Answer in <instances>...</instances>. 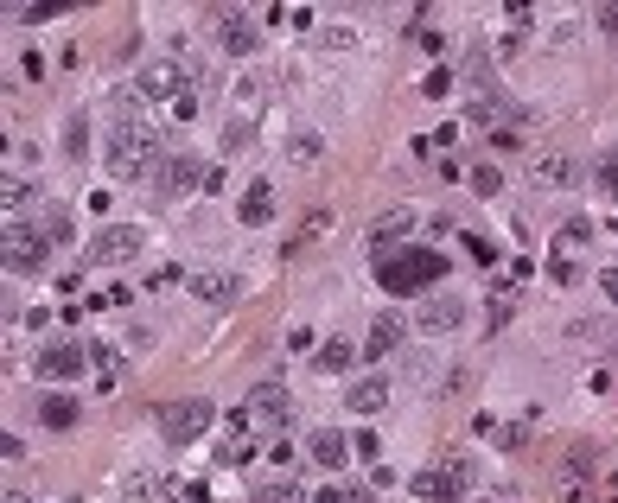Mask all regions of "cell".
<instances>
[{
  "instance_id": "cell-1",
  "label": "cell",
  "mask_w": 618,
  "mask_h": 503,
  "mask_svg": "<svg viewBox=\"0 0 618 503\" xmlns=\"http://www.w3.org/2000/svg\"><path fill=\"white\" fill-rule=\"evenodd\" d=\"M102 166H109V179H147V172L160 166V134H153L147 121H109Z\"/></svg>"
},
{
  "instance_id": "cell-2",
  "label": "cell",
  "mask_w": 618,
  "mask_h": 503,
  "mask_svg": "<svg viewBox=\"0 0 618 503\" xmlns=\"http://www.w3.org/2000/svg\"><path fill=\"white\" fill-rule=\"evenodd\" d=\"M446 274V255L434 249H408V255H376V281L389 293H415V287H434Z\"/></svg>"
},
{
  "instance_id": "cell-3",
  "label": "cell",
  "mask_w": 618,
  "mask_h": 503,
  "mask_svg": "<svg viewBox=\"0 0 618 503\" xmlns=\"http://www.w3.org/2000/svg\"><path fill=\"white\" fill-rule=\"evenodd\" d=\"M408 491H415L421 503H453V497H466V491H472V459H440V465H427V472L408 478Z\"/></svg>"
},
{
  "instance_id": "cell-4",
  "label": "cell",
  "mask_w": 618,
  "mask_h": 503,
  "mask_svg": "<svg viewBox=\"0 0 618 503\" xmlns=\"http://www.w3.org/2000/svg\"><path fill=\"white\" fill-rule=\"evenodd\" d=\"M204 172H211V166H204L198 153H166V160L147 172V185H153V198L166 204V198H185L192 185H204Z\"/></svg>"
},
{
  "instance_id": "cell-5",
  "label": "cell",
  "mask_w": 618,
  "mask_h": 503,
  "mask_svg": "<svg viewBox=\"0 0 618 503\" xmlns=\"http://www.w3.org/2000/svg\"><path fill=\"white\" fill-rule=\"evenodd\" d=\"M45 249H51V236L39 230V223H13L0 262H7V274H45V262H51Z\"/></svg>"
},
{
  "instance_id": "cell-6",
  "label": "cell",
  "mask_w": 618,
  "mask_h": 503,
  "mask_svg": "<svg viewBox=\"0 0 618 503\" xmlns=\"http://www.w3.org/2000/svg\"><path fill=\"white\" fill-rule=\"evenodd\" d=\"M141 249H147V230H141V223H102L96 242L83 249V262L102 268V262H128V255H141Z\"/></svg>"
},
{
  "instance_id": "cell-7",
  "label": "cell",
  "mask_w": 618,
  "mask_h": 503,
  "mask_svg": "<svg viewBox=\"0 0 618 503\" xmlns=\"http://www.w3.org/2000/svg\"><path fill=\"white\" fill-rule=\"evenodd\" d=\"M211 32H217V45L230 51V58H255V51H262V26H255L243 7H217Z\"/></svg>"
},
{
  "instance_id": "cell-8",
  "label": "cell",
  "mask_w": 618,
  "mask_h": 503,
  "mask_svg": "<svg viewBox=\"0 0 618 503\" xmlns=\"http://www.w3.org/2000/svg\"><path fill=\"white\" fill-rule=\"evenodd\" d=\"M83 363H90V344L64 338V344H45V351L32 357V370H39L45 383H71V376H83Z\"/></svg>"
},
{
  "instance_id": "cell-9",
  "label": "cell",
  "mask_w": 618,
  "mask_h": 503,
  "mask_svg": "<svg viewBox=\"0 0 618 503\" xmlns=\"http://www.w3.org/2000/svg\"><path fill=\"white\" fill-rule=\"evenodd\" d=\"M204 427H211V402H173V408H160V433L173 446H192Z\"/></svg>"
},
{
  "instance_id": "cell-10",
  "label": "cell",
  "mask_w": 618,
  "mask_h": 503,
  "mask_svg": "<svg viewBox=\"0 0 618 503\" xmlns=\"http://www.w3.org/2000/svg\"><path fill=\"white\" fill-rule=\"evenodd\" d=\"M185 90H192V77H185L179 64H166V58L141 71V96H147V102H179Z\"/></svg>"
},
{
  "instance_id": "cell-11",
  "label": "cell",
  "mask_w": 618,
  "mask_h": 503,
  "mask_svg": "<svg viewBox=\"0 0 618 503\" xmlns=\"http://www.w3.org/2000/svg\"><path fill=\"white\" fill-rule=\"evenodd\" d=\"M402 332H408V319H402V312H376V325L364 332V344H357V351H364V363L389 357V351L402 344Z\"/></svg>"
},
{
  "instance_id": "cell-12",
  "label": "cell",
  "mask_w": 618,
  "mask_h": 503,
  "mask_svg": "<svg viewBox=\"0 0 618 503\" xmlns=\"http://www.w3.org/2000/svg\"><path fill=\"white\" fill-rule=\"evenodd\" d=\"M185 281H192V293L204 306H230L236 293H243V281H236L230 268H198V274H185Z\"/></svg>"
},
{
  "instance_id": "cell-13",
  "label": "cell",
  "mask_w": 618,
  "mask_h": 503,
  "mask_svg": "<svg viewBox=\"0 0 618 503\" xmlns=\"http://www.w3.org/2000/svg\"><path fill=\"white\" fill-rule=\"evenodd\" d=\"M529 179H536L542 192H568V185L580 179V166L568 160V153H536V160H529Z\"/></svg>"
},
{
  "instance_id": "cell-14",
  "label": "cell",
  "mask_w": 618,
  "mask_h": 503,
  "mask_svg": "<svg viewBox=\"0 0 618 503\" xmlns=\"http://www.w3.org/2000/svg\"><path fill=\"white\" fill-rule=\"evenodd\" d=\"M466 325V300H427V306H415V332H459Z\"/></svg>"
},
{
  "instance_id": "cell-15",
  "label": "cell",
  "mask_w": 618,
  "mask_h": 503,
  "mask_svg": "<svg viewBox=\"0 0 618 503\" xmlns=\"http://www.w3.org/2000/svg\"><path fill=\"white\" fill-rule=\"evenodd\" d=\"M345 408L364 414V421H370V414H383L389 408V383H383V376H357V383L345 389Z\"/></svg>"
},
{
  "instance_id": "cell-16",
  "label": "cell",
  "mask_w": 618,
  "mask_h": 503,
  "mask_svg": "<svg viewBox=\"0 0 618 503\" xmlns=\"http://www.w3.org/2000/svg\"><path fill=\"white\" fill-rule=\"evenodd\" d=\"M306 453H313V465H325V472H338V465L351 459V440L338 427H313V446H306Z\"/></svg>"
},
{
  "instance_id": "cell-17",
  "label": "cell",
  "mask_w": 618,
  "mask_h": 503,
  "mask_svg": "<svg viewBox=\"0 0 618 503\" xmlns=\"http://www.w3.org/2000/svg\"><path fill=\"white\" fill-rule=\"evenodd\" d=\"M466 121H472V128H485V134H504V128H510V102L472 96V102H466Z\"/></svg>"
},
{
  "instance_id": "cell-18",
  "label": "cell",
  "mask_w": 618,
  "mask_h": 503,
  "mask_svg": "<svg viewBox=\"0 0 618 503\" xmlns=\"http://www.w3.org/2000/svg\"><path fill=\"white\" fill-rule=\"evenodd\" d=\"M64 160H71V166L90 160V109H77L71 121H64Z\"/></svg>"
},
{
  "instance_id": "cell-19",
  "label": "cell",
  "mask_w": 618,
  "mask_h": 503,
  "mask_svg": "<svg viewBox=\"0 0 618 503\" xmlns=\"http://www.w3.org/2000/svg\"><path fill=\"white\" fill-rule=\"evenodd\" d=\"M236 217H243V223H268V217H274V185L255 179L249 192H243V204H236Z\"/></svg>"
},
{
  "instance_id": "cell-20",
  "label": "cell",
  "mask_w": 618,
  "mask_h": 503,
  "mask_svg": "<svg viewBox=\"0 0 618 503\" xmlns=\"http://www.w3.org/2000/svg\"><path fill=\"white\" fill-rule=\"evenodd\" d=\"M357 357H364V351H357L351 338H332V344H319V370H325V376H345V370H357Z\"/></svg>"
},
{
  "instance_id": "cell-21",
  "label": "cell",
  "mask_w": 618,
  "mask_h": 503,
  "mask_svg": "<svg viewBox=\"0 0 618 503\" xmlns=\"http://www.w3.org/2000/svg\"><path fill=\"white\" fill-rule=\"evenodd\" d=\"M408 230H415V211H383L370 223V249H389V242L408 236Z\"/></svg>"
},
{
  "instance_id": "cell-22",
  "label": "cell",
  "mask_w": 618,
  "mask_h": 503,
  "mask_svg": "<svg viewBox=\"0 0 618 503\" xmlns=\"http://www.w3.org/2000/svg\"><path fill=\"white\" fill-rule=\"evenodd\" d=\"M249 408H255V414H268V421H287V408H294V402H287V389H281V383H255Z\"/></svg>"
},
{
  "instance_id": "cell-23",
  "label": "cell",
  "mask_w": 618,
  "mask_h": 503,
  "mask_svg": "<svg viewBox=\"0 0 618 503\" xmlns=\"http://www.w3.org/2000/svg\"><path fill=\"white\" fill-rule=\"evenodd\" d=\"M325 153V141H319V128H300V134H287V160L294 166H313Z\"/></svg>"
},
{
  "instance_id": "cell-24",
  "label": "cell",
  "mask_w": 618,
  "mask_h": 503,
  "mask_svg": "<svg viewBox=\"0 0 618 503\" xmlns=\"http://www.w3.org/2000/svg\"><path fill=\"white\" fill-rule=\"evenodd\" d=\"M255 134H262V121H230V128H223V153H230V160H236V153H249Z\"/></svg>"
},
{
  "instance_id": "cell-25",
  "label": "cell",
  "mask_w": 618,
  "mask_h": 503,
  "mask_svg": "<svg viewBox=\"0 0 618 503\" xmlns=\"http://www.w3.org/2000/svg\"><path fill=\"white\" fill-rule=\"evenodd\" d=\"M39 421L45 427H77V402L71 395H51V402H39Z\"/></svg>"
},
{
  "instance_id": "cell-26",
  "label": "cell",
  "mask_w": 618,
  "mask_h": 503,
  "mask_svg": "<svg viewBox=\"0 0 618 503\" xmlns=\"http://www.w3.org/2000/svg\"><path fill=\"white\" fill-rule=\"evenodd\" d=\"M39 230H45L51 242H71V236H77V217H71V211H64V204H51V211L39 217Z\"/></svg>"
},
{
  "instance_id": "cell-27",
  "label": "cell",
  "mask_w": 618,
  "mask_h": 503,
  "mask_svg": "<svg viewBox=\"0 0 618 503\" xmlns=\"http://www.w3.org/2000/svg\"><path fill=\"white\" fill-rule=\"evenodd\" d=\"M255 503H306V497H300V484H294V478H268L262 491H255Z\"/></svg>"
},
{
  "instance_id": "cell-28",
  "label": "cell",
  "mask_w": 618,
  "mask_h": 503,
  "mask_svg": "<svg viewBox=\"0 0 618 503\" xmlns=\"http://www.w3.org/2000/svg\"><path fill=\"white\" fill-rule=\"evenodd\" d=\"M599 192H606V198H618V147H606V153H599Z\"/></svg>"
},
{
  "instance_id": "cell-29",
  "label": "cell",
  "mask_w": 618,
  "mask_h": 503,
  "mask_svg": "<svg viewBox=\"0 0 618 503\" xmlns=\"http://www.w3.org/2000/svg\"><path fill=\"white\" fill-rule=\"evenodd\" d=\"M472 192H478V198H497V192H504V172H497V166H478V172H472Z\"/></svg>"
},
{
  "instance_id": "cell-30",
  "label": "cell",
  "mask_w": 618,
  "mask_h": 503,
  "mask_svg": "<svg viewBox=\"0 0 618 503\" xmlns=\"http://www.w3.org/2000/svg\"><path fill=\"white\" fill-rule=\"evenodd\" d=\"M249 453H255L249 440H223V446H217V465H243Z\"/></svg>"
},
{
  "instance_id": "cell-31",
  "label": "cell",
  "mask_w": 618,
  "mask_h": 503,
  "mask_svg": "<svg viewBox=\"0 0 618 503\" xmlns=\"http://www.w3.org/2000/svg\"><path fill=\"white\" fill-rule=\"evenodd\" d=\"M446 90H453V71H427V83H421V96H427V102H440Z\"/></svg>"
},
{
  "instance_id": "cell-32",
  "label": "cell",
  "mask_w": 618,
  "mask_h": 503,
  "mask_svg": "<svg viewBox=\"0 0 618 503\" xmlns=\"http://www.w3.org/2000/svg\"><path fill=\"white\" fill-rule=\"evenodd\" d=\"M319 45H325V51H351L357 39H351V32H345V26H325V32H319Z\"/></svg>"
},
{
  "instance_id": "cell-33",
  "label": "cell",
  "mask_w": 618,
  "mask_h": 503,
  "mask_svg": "<svg viewBox=\"0 0 618 503\" xmlns=\"http://www.w3.org/2000/svg\"><path fill=\"white\" fill-rule=\"evenodd\" d=\"M466 255H472V262H478V268H491V262H497V249H491V242H485V236H466Z\"/></svg>"
},
{
  "instance_id": "cell-34",
  "label": "cell",
  "mask_w": 618,
  "mask_h": 503,
  "mask_svg": "<svg viewBox=\"0 0 618 503\" xmlns=\"http://www.w3.org/2000/svg\"><path fill=\"white\" fill-rule=\"evenodd\" d=\"M351 453L364 459V465H376V453H383V446H376V433H357V440H351Z\"/></svg>"
},
{
  "instance_id": "cell-35",
  "label": "cell",
  "mask_w": 618,
  "mask_h": 503,
  "mask_svg": "<svg viewBox=\"0 0 618 503\" xmlns=\"http://www.w3.org/2000/svg\"><path fill=\"white\" fill-rule=\"evenodd\" d=\"M548 274H555V281H561V287H574V281H580V268L568 262V255H555V262H548Z\"/></svg>"
},
{
  "instance_id": "cell-36",
  "label": "cell",
  "mask_w": 618,
  "mask_h": 503,
  "mask_svg": "<svg viewBox=\"0 0 618 503\" xmlns=\"http://www.w3.org/2000/svg\"><path fill=\"white\" fill-rule=\"evenodd\" d=\"M593 236V223L587 217H568V230H561V249H568V242H587Z\"/></svg>"
},
{
  "instance_id": "cell-37",
  "label": "cell",
  "mask_w": 618,
  "mask_h": 503,
  "mask_svg": "<svg viewBox=\"0 0 618 503\" xmlns=\"http://www.w3.org/2000/svg\"><path fill=\"white\" fill-rule=\"evenodd\" d=\"M415 45H421V51H427V58H440V51H446V39H440V32H427V26H421V32H415Z\"/></svg>"
},
{
  "instance_id": "cell-38",
  "label": "cell",
  "mask_w": 618,
  "mask_h": 503,
  "mask_svg": "<svg viewBox=\"0 0 618 503\" xmlns=\"http://www.w3.org/2000/svg\"><path fill=\"white\" fill-rule=\"evenodd\" d=\"M173 115H179V121H198V90H185V96L173 102Z\"/></svg>"
},
{
  "instance_id": "cell-39",
  "label": "cell",
  "mask_w": 618,
  "mask_h": 503,
  "mask_svg": "<svg viewBox=\"0 0 618 503\" xmlns=\"http://www.w3.org/2000/svg\"><path fill=\"white\" fill-rule=\"evenodd\" d=\"M599 287H606V300L618 306V268H606V274H599Z\"/></svg>"
},
{
  "instance_id": "cell-40",
  "label": "cell",
  "mask_w": 618,
  "mask_h": 503,
  "mask_svg": "<svg viewBox=\"0 0 618 503\" xmlns=\"http://www.w3.org/2000/svg\"><path fill=\"white\" fill-rule=\"evenodd\" d=\"M599 26H606V32H618V7H599Z\"/></svg>"
},
{
  "instance_id": "cell-41",
  "label": "cell",
  "mask_w": 618,
  "mask_h": 503,
  "mask_svg": "<svg viewBox=\"0 0 618 503\" xmlns=\"http://www.w3.org/2000/svg\"><path fill=\"white\" fill-rule=\"evenodd\" d=\"M7 503H26V497H7Z\"/></svg>"
}]
</instances>
